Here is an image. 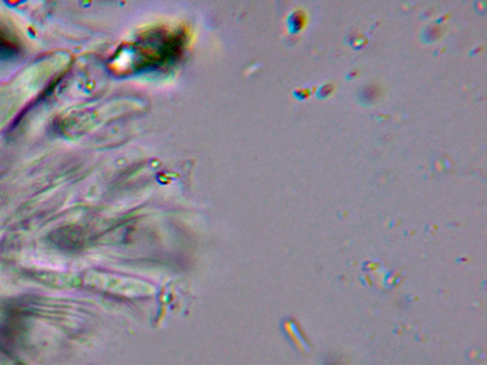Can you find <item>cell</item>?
I'll use <instances>...</instances> for the list:
<instances>
[{
    "label": "cell",
    "instance_id": "6da1fadb",
    "mask_svg": "<svg viewBox=\"0 0 487 365\" xmlns=\"http://www.w3.org/2000/svg\"><path fill=\"white\" fill-rule=\"evenodd\" d=\"M19 52L20 46L16 38L7 29L0 26V57L10 58L18 55Z\"/></svg>",
    "mask_w": 487,
    "mask_h": 365
}]
</instances>
